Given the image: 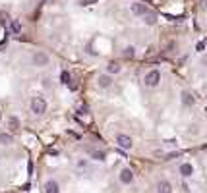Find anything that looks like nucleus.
<instances>
[{"instance_id": "obj_1", "label": "nucleus", "mask_w": 207, "mask_h": 193, "mask_svg": "<svg viewBox=\"0 0 207 193\" xmlns=\"http://www.w3.org/2000/svg\"><path fill=\"white\" fill-rule=\"evenodd\" d=\"M143 83H145V87H157V85L161 83V72H159V70L147 72L145 77H143Z\"/></svg>"}, {"instance_id": "obj_2", "label": "nucleus", "mask_w": 207, "mask_h": 193, "mask_svg": "<svg viewBox=\"0 0 207 193\" xmlns=\"http://www.w3.org/2000/svg\"><path fill=\"white\" fill-rule=\"evenodd\" d=\"M47 100L43 97H33L31 99V112H35V114H43V112H47Z\"/></svg>"}, {"instance_id": "obj_3", "label": "nucleus", "mask_w": 207, "mask_h": 193, "mask_svg": "<svg viewBox=\"0 0 207 193\" xmlns=\"http://www.w3.org/2000/svg\"><path fill=\"white\" fill-rule=\"evenodd\" d=\"M50 58H49V54L47 52H43V50H37L35 54H33V64H35L37 68H43V66H49Z\"/></svg>"}, {"instance_id": "obj_4", "label": "nucleus", "mask_w": 207, "mask_h": 193, "mask_svg": "<svg viewBox=\"0 0 207 193\" xmlns=\"http://www.w3.org/2000/svg\"><path fill=\"white\" fill-rule=\"evenodd\" d=\"M116 143H118V147L120 149H124V151H130L132 149V137H128V135H124V133H120V135H116Z\"/></svg>"}, {"instance_id": "obj_5", "label": "nucleus", "mask_w": 207, "mask_h": 193, "mask_svg": "<svg viewBox=\"0 0 207 193\" xmlns=\"http://www.w3.org/2000/svg\"><path fill=\"white\" fill-rule=\"evenodd\" d=\"M130 10H132L134 16H145V14L149 12V8H147L145 4H141V2H134V4L130 6Z\"/></svg>"}, {"instance_id": "obj_6", "label": "nucleus", "mask_w": 207, "mask_h": 193, "mask_svg": "<svg viewBox=\"0 0 207 193\" xmlns=\"http://www.w3.org/2000/svg\"><path fill=\"white\" fill-rule=\"evenodd\" d=\"M157 193H172V185L168 184L167 180H161L157 184Z\"/></svg>"}, {"instance_id": "obj_7", "label": "nucleus", "mask_w": 207, "mask_h": 193, "mask_svg": "<svg viewBox=\"0 0 207 193\" xmlns=\"http://www.w3.org/2000/svg\"><path fill=\"white\" fill-rule=\"evenodd\" d=\"M97 83H99V87H101V89H107V87H110L112 79H110V75H109V74H103V75H99Z\"/></svg>"}, {"instance_id": "obj_8", "label": "nucleus", "mask_w": 207, "mask_h": 193, "mask_svg": "<svg viewBox=\"0 0 207 193\" xmlns=\"http://www.w3.org/2000/svg\"><path fill=\"white\" fill-rule=\"evenodd\" d=\"M132 180H134L132 170H130V168H124L122 172H120V181H122V184H130Z\"/></svg>"}, {"instance_id": "obj_9", "label": "nucleus", "mask_w": 207, "mask_h": 193, "mask_svg": "<svg viewBox=\"0 0 207 193\" xmlns=\"http://www.w3.org/2000/svg\"><path fill=\"white\" fill-rule=\"evenodd\" d=\"M180 174H182L184 178H190V176L194 174V168H192V164H188V162H184V164L180 166Z\"/></svg>"}, {"instance_id": "obj_10", "label": "nucleus", "mask_w": 207, "mask_h": 193, "mask_svg": "<svg viewBox=\"0 0 207 193\" xmlns=\"http://www.w3.org/2000/svg\"><path fill=\"white\" fill-rule=\"evenodd\" d=\"M45 193H60L58 184H56V181H47V185H45Z\"/></svg>"}, {"instance_id": "obj_11", "label": "nucleus", "mask_w": 207, "mask_h": 193, "mask_svg": "<svg viewBox=\"0 0 207 193\" xmlns=\"http://www.w3.org/2000/svg\"><path fill=\"white\" fill-rule=\"evenodd\" d=\"M195 103V99L192 93H182V104H186V106H192Z\"/></svg>"}, {"instance_id": "obj_12", "label": "nucleus", "mask_w": 207, "mask_h": 193, "mask_svg": "<svg viewBox=\"0 0 207 193\" xmlns=\"http://www.w3.org/2000/svg\"><path fill=\"white\" fill-rule=\"evenodd\" d=\"M8 128L12 130V131H18V130H19V120H18L16 116H10V118H8Z\"/></svg>"}, {"instance_id": "obj_13", "label": "nucleus", "mask_w": 207, "mask_h": 193, "mask_svg": "<svg viewBox=\"0 0 207 193\" xmlns=\"http://www.w3.org/2000/svg\"><path fill=\"white\" fill-rule=\"evenodd\" d=\"M12 141H14V137L10 133H0V143H2V145H10Z\"/></svg>"}, {"instance_id": "obj_14", "label": "nucleus", "mask_w": 207, "mask_h": 193, "mask_svg": "<svg viewBox=\"0 0 207 193\" xmlns=\"http://www.w3.org/2000/svg\"><path fill=\"white\" fill-rule=\"evenodd\" d=\"M107 72H109V74H118V72H120V66H118L116 62H110V64L107 66Z\"/></svg>"}, {"instance_id": "obj_15", "label": "nucleus", "mask_w": 207, "mask_h": 193, "mask_svg": "<svg viewBox=\"0 0 207 193\" xmlns=\"http://www.w3.org/2000/svg\"><path fill=\"white\" fill-rule=\"evenodd\" d=\"M143 18H145V21H147L149 25H153L155 21H157V16H155V14H151V12H147V14H145Z\"/></svg>"}, {"instance_id": "obj_16", "label": "nucleus", "mask_w": 207, "mask_h": 193, "mask_svg": "<svg viewBox=\"0 0 207 193\" xmlns=\"http://www.w3.org/2000/svg\"><path fill=\"white\" fill-rule=\"evenodd\" d=\"M91 156H93L95 158V160H105V153H103V151H93V153H91Z\"/></svg>"}, {"instance_id": "obj_17", "label": "nucleus", "mask_w": 207, "mask_h": 193, "mask_svg": "<svg viewBox=\"0 0 207 193\" xmlns=\"http://www.w3.org/2000/svg\"><path fill=\"white\" fill-rule=\"evenodd\" d=\"M60 79H62V83H64V85H68V83L72 81V75L68 74V72H62V74H60Z\"/></svg>"}, {"instance_id": "obj_18", "label": "nucleus", "mask_w": 207, "mask_h": 193, "mask_svg": "<svg viewBox=\"0 0 207 193\" xmlns=\"http://www.w3.org/2000/svg\"><path fill=\"white\" fill-rule=\"evenodd\" d=\"M10 29H12L14 33H19V31H21V25H19V23H18V21L14 19V21H12V23H10Z\"/></svg>"}, {"instance_id": "obj_19", "label": "nucleus", "mask_w": 207, "mask_h": 193, "mask_svg": "<svg viewBox=\"0 0 207 193\" xmlns=\"http://www.w3.org/2000/svg\"><path fill=\"white\" fill-rule=\"evenodd\" d=\"M99 0H79V6H91V4H97Z\"/></svg>"}, {"instance_id": "obj_20", "label": "nucleus", "mask_w": 207, "mask_h": 193, "mask_svg": "<svg viewBox=\"0 0 207 193\" xmlns=\"http://www.w3.org/2000/svg\"><path fill=\"white\" fill-rule=\"evenodd\" d=\"M124 56H126V58H132V56H134V47H128V48H126V50H124Z\"/></svg>"}, {"instance_id": "obj_21", "label": "nucleus", "mask_w": 207, "mask_h": 193, "mask_svg": "<svg viewBox=\"0 0 207 193\" xmlns=\"http://www.w3.org/2000/svg\"><path fill=\"white\" fill-rule=\"evenodd\" d=\"M77 166H79V168H85V166H87V162H85V160H79V162H77Z\"/></svg>"}, {"instance_id": "obj_22", "label": "nucleus", "mask_w": 207, "mask_h": 193, "mask_svg": "<svg viewBox=\"0 0 207 193\" xmlns=\"http://www.w3.org/2000/svg\"><path fill=\"white\" fill-rule=\"evenodd\" d=\"M0 120H2V114H0Z\"/></svg>"}]
</instances>
